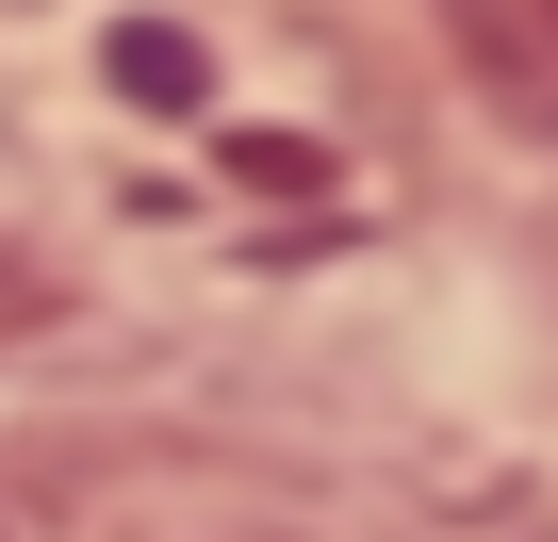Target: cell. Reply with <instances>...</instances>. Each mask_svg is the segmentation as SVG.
I'll return each instance as SVG.
<instances>
[{
    "instance_id": "obj_2",
    "label": "cell",
    "mask_w": 558,
    "mask_h": 542,
    "mask_svg": "<svg viewBox=\"0 0 558 542\" xmlns=\"http://www.w3.org/2000/svg\"><path fill=\"white\" fill-rule=\"evenodd\" d=\"M116 83H132V99H197V50H181V34H116Z\"/></svg>"
},
{
    "instance_id": "obj_3",
    "label": "cell",
    "mask_w": 558,
    "mask_h": 542,
    "mask_svg": "<svg viewBox=\"0 0 558 542\" xmlns=\"http://www.w3.org/2000/svg\"><path fill=\"white\" fill-rule=\"evenodd\" d=\"M17 313H50V280H34V263H0V329H17Z\"/></svg>"
},
{
    "instance_id": "obj_1",
    "label": "cell",
    "mask_w": 558,
    "mask_h": 542,
    "mask_svg": "<svg viewBox=\"0 0 558 542\" xmlns=\"http://www.w3.org/2000/svg\"><path fill=\"white\" fill-rule=\"evenodd\" d=\"M460 50H476L525 116H558V0H460Z\"/></svg>"
}]
</instances>
